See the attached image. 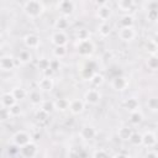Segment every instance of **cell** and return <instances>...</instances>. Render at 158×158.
Instances as JSON below:
<instances>
[{
  "label": "cell",
  "instance_id": "13",
  "mask_svg": "<svg viewBox=\"0 0 158 158\" xmlns=\"http://www.w3.org/2000/svg\"><path fill=\"white\" fill-rule=\"evenodd\" d=\"M79 135H80V137H81L84 141H91V139H94V138L98 136V131H96V128H95L94 126H91V125H85V126L81 127Z\"/></svg>",
  "mask_w": 158,
  "mask_h": 158
},
{
  "label": "cell",
  "instance_id": "41",
  "mask_svg": "<svg viewBox=\"0 0 158 158\" xmlns=\"http://www.w3.org/2000/svg\"><path fill=\"white\" fill-rule=\"evenodd\" d=\"M10 117H11L10 110H9L7 107L1 106V109H0V118H1V121H6V120H9Z\"/></svg>",
  "mask_w": 158,
  "mask_h": 158
},
{
  "label": "cell",
  "instance_id": "32",
  "mask_svg": "<svg viewBox=\"0 0 158 158\" xmlns=\"http://www.w3.org/2000/svg\"><path fill=\"white\" fill-rule=\"evenodd\" d=\"M142 121H143V114H142L139 110L130 114V122H131V125L137 126V125H139Z\"/></svg>",
  "mask_w": 158,
  "mask_h": 158
},
{
  "label": "cell",
  "instance_id": "46",
  "mask_svg": "<svg viewBox=\"0 0 158 158\" xmlns=\"http://www.w3.org/2000/svg\"><path fill=\"white\" fill-rule=\"evenodd\" d=\"M112 158H130L126 153H117V154H115Z\"/></svg>",
  "mask_w": 158,
  "mask_h": 158
},
{
  "label": "cell",
  "instance_id": "29",
  "mask_svg": "<svg viewBox=\"0 0 158 158\" xmlns=\"http://www.w3.org/2000/svg\"><path fill=\"white\" fill-rule=\"evenodd\" d=\"M146 65H147L148 69H151L153 72H157L158 70V54L149 56L146 60Z\"/></svg>",
  "mask_w": 158,
  "mask_h": 158
},
{
  "label": "cell",
  "instance_id": "5",
  "mask_svg": "<svg viewBox=\"0 0 158 158\" xmlns=\"http://www.w3.org/2000/svg\"><path fill=\"white\" fill-rule=\"evenodd\" d=\"M57 9L59 10L60 16L69 17L70 15H73V12L75 10V2L72 0H62L57 4Z\"/></svg>",
  "mask_w": 158,
  "mask_h": 158
},
{
  "label": "cell",
  "instance_id": "11",
  "mask_svg": "<svg viewBox=\"0 0 158 158\" xmlns=\"http://www.w3.org/2000/svg\"><path fill=\"white\" fill-rule=\"evenodd\" d=\"M147 5V20L149 22H158V1H149Z\"/></svg>",
  "mask_w": 158,
  "mask_h": 158
},
{
  "label": "cell",
  "instance_id": "10",
  "mask_svg": "<svg viewBox=\"0 0 158 158\" xmlns=\"http://www.w3.org/2000/svg\"><path fill=\"white\" fill-rule=\"evenodd\" d=\"M51 43L54 46V47H58V46H67V42H68V36L65 33V31H54L52 35H51Z\"/></svg>",
  "mask_w": 158,
  "mask_h": 158
},
{
  "label": "cell",
  "instance_id": "16",
  "mask_svg": "<svg viewBox=\"0 0 158 158\" xmlns=\"http://www.w3.org/2000/svg\"><path fill=\"white\" fill-rule=\"evenodd\" d=\"M84 109H85L84 100H81V99H73V100H70V102H69V111L73 115L81 114L84 111Z\"/></svg>",
  "mask_w": 158,
  "mask_h": 158
},
{
  "label": "cell",
  "instance_id": "4",
  "mask_svg": "<svg viewBox=\"0 0 158 158\" xmlns=\"http://www.w3.org/2000/svg\"><path fill=\"white\" fill-rule=\"evenodd\" d=\"M30 142H32L31 141V135L28 132L23 131V130L15 132L14 136H12V144H15L17 148H21V147L26 146Z\"/></svg>",
  "mask_w": 158,
  "mask_h": 158
},
{
  "label": "cell",
  "instance_id": "23",
  "mask_svg": "<svg viewBox=\"0 0 158 158\" xmlns=\"http://www.w3.org/2000/svg\"><path fill=\"white\" fill-rule=\"evenodd\" d=\"M132 133H133V131H132V128L128 127V126H121V127L118 128V131H117V136H118V138L122 139V141H130Z\"/></svg>",
  "mask_w": 158,
  "mask_h": 158
},
{
  "label": "cell",
  "instance_id": "2",
  "mask_svg": "<svg viewBox=\"0 0 158 158\" xmlns=\"http://www.w3.org/2000/svg\"><path fill=\"white\" fill-rule=\"evenodd\" d=\"M84 102L85 105H90V106H95L100 102L101 100V93L99 91V89H95V88H91L89 90L85 91L84 94Z\"/></svg>",
  "mask_w": 158,
  "mask_h": 158
},
{
  "label": "cell",
  "instance_id": "22",
  "mask_svg": "<svg viewBox=\"0 0 158 158\" xmlns=\"http://www.w3.org/2000/svg\"><path fill=\"white\" fill-rule=\"evenodd\" d=\"M69 27V19L65 16H59L54 21V28L56 31H64Z\"/></svg>",
  "mask_w": 158,
  "mask_h": 158
},
{
  "label": "cell",
  "instance_id": "35",
  "mask_svg": "<svg viewBox=\"0 0 158 158\" xmlns=\"http://www.w3.org/2000/svg\"><path fill=\"white\" fill-rule=\"evenodd\" d=\"M49 63H51V59H48V58H46V57H41V58H38V60H37V68L43 73L44 70L49 69Z\"/></svg>",
  "mask_w": 158,
  "mask_h": 158
},
{
  "label": "cell",
  "instance_id": "25",
  "mask_svg": "<svg viewBox=\"0 0 158 158\" xmlns=\"http://www.w3.org/2000/svg\"><path fill=\"white\" fill-rule=\"evenodd\" d=\"M11 93H12V95L15 96V99H16L17 101H21V100H23V99H26V98L28 96V91H27L26 89L21 88V86L14 88V89L11 90Z\"/></svg>",
  "mask_w": 158,
  "mask_h": 158
},
{
  "label": "cell",
  "instance_id": "8",
  "mask_svg": "<svg viewBox=\"0 0 158 158\" xmlns=\"http://www.w3.org/2000/svg\"><path fill=\"white\" fill-rule=\"evenodd\" d=\"M16 59L11 54H4L0 58V69L2 72H10L16 67Z\"/></svg>",
  "mask_w": 158,
  "mask_h": 158
},
{
  "label": "cell",
  "instance_id": "30",
  "mask_svg": "<svg viewBox=\"0 0 158 158\" xmlns=\"http://www.w3.org/2000/svg\"><path fill=\"white\" fill-rule=\"evenodd\" d=\"M133 25H135L133 16H131L128 14L123 15L120 19V28H123V27H133Z\"/></svg>",
  "mask_w": 158,
  "mask_h": 158
},
{
  "label": "cell",
  "instance_id": "45",
  "mask_svg": "<svg viewBox=\"0 0 158 158\" xmlns=\"http://www.w3.org/2000/svg\"><path fill=\"white\" fill-rule=\"evenodd\" d=\"M151 40H152V42L158 47V31H157V32H154V35H153V37H152Z\"/></svg>",
  "mask_w": 158,
  "mask_h": 158
},
{
  "label": "cell",
  "instance_id": "9",
  "mask_svg": "<svg viewBox=\"0 0 158 158\" xmlns=\"http://www.w3.org/2000/svg\"><path fill=\"white\" fill-rule=\"evenodd\" d=\"M128 85H130V80L125 75H117L111 81V86L116 91H123L128 88Z\"/></svg>",
  "mask_w": 158,
  "mask_h": 158
},
{
  "label": "cell",
  "instance_id": "19",
  "mask_svg": "<svg viewBox=\"0 0 158 158\" xmlns=\"http://www.w3.org/2000/svg\"><path fill=\"white\" fill-rule=\"evenodd\" d=\"M123 106L125 109L131 114V112H135V111H138L139 110V101L137 98L135 96H131V98H127L123 102Z\"/></svg>",
  "mask_w": 158,
  "mask_h": 158
},
{
  "label": "cell",
  "instance_id": "12",
  "mask_svg": "<svg viewBox=\"0 0 158 158\" xmlns=\"http://www.w3.org/2000/svg\"><path fill=\"white\" fill-rule=\"evenodd\" d=\"M118 38L123 42H131L136 38V30L135 27H123V28H120L118 32Z\"/></svg>",
  "mask_w": 158,
  "mask_h": 158
},
{
  "label": "cell",
  "instance_id": "34",
  "mask_svg": "<svg viewBox=\"0 0 158 158\" xmlns=\"http://www.w3.org/2000/svg\"><path fill=\"white\" fill-rule=\"evenodd\" d=\"M147 107L152 112H158V96H151L147 99Z\"/></svg>",
  "mask_w": 158,
  "mask_h": 158
},
{
  "label": "cell",
  "instance_id": "7",
  "mask_svg": "<svg viewBox=\"0 0 158 158\" xmlns=\"http://www.w3.org/2000/svg\"><path fill=\"white\" fill-rule=\"evenodd\" d=\"M23 44L26 49H38L41 46V40L36 33H27L23 37Z\"/></svg>",
  "mask_w": 158,
  "mask_h": 158
},
{
  "label": "cell",
  "instance_id": "18",
  "mask_svg": "<svg viewBox=\"0 0 158 158\" xmlns=\"http://www.w3.org/2000/svg\"><path fill=\"white\" fill-rule=\"evenodd\" d=\"M54 86V81L52 78H47V77H42L38 83H37V89H40L41 91H44V93H48L53 89Z\"/></svg>",
  "mask_w": 158,
  "mask_h": 158
},
{
  "label": "cell",
  "instance_id": "39",
  "mask_svg": "<svg viewBox=\"0 0 158 158\" xmlns=\"http://www.w3.org/2000/svg\"><path fill=\"white\" fill-rule=\"evenodd\" d=\"M146 51L149 53V56H153V54H158V47L152 42V40L147 41L146 43Z\"/></svg>",
  "mask_w": 158,
  "mask_h": 158
},
{
  "label": "cell",
  "instance_id": "3",
  "mask_svg": "<svg viewBox=\"0 0 158 158\" xmlns=\"http://www.w3.org/2000/svg\"><path fill=\"white\" fill-rule=\"evenodd\" d=\"M77 51L79 53V56L81 57H89L94 53L95 51V44L91 40L88 41H83V42H77Z\"/></svg>",
  "mask_w": 158,
  "mask_h": 158
},
{
  "label": "cell",
  "instance_id": "21",
  "mask_svg": "<svg viewBox=\"0 0 158 158\" xmlns=\"http://www.w3.org/2000/svg\"><path fill=\"white\" fill-rule=\"evenodd\" d=\"M116 5H117V7L122 11V12H130V11H132V9L135 7V1L133 0H118L117 2H116Z\"/></svg>",
  "mask_w": 158,
  "mask_h": 158
},
{
  "label": "cell",
  "instance_id": "24",
  "mask_svg": "<svg viewBox=\"0 0 158 158\" xmlns=\"http://www.w3.org/2000/svg\"><path fill=\"white\" fill-rule=\"evenodd\" d=\"M89 80H90V84L93 85V88L98 89V88H100V86L104 84L105 78H104V75L100 74V73H94V74L89 78Z\"/></svg>",
  "mask_w": 158,
  "mask_h": 158
},
{
  "label": "cell",
  "instance_id": "17",
  "mask_svg": "<svg viewBox=\"0 0 158 158\" xmlns=\"http://www.w3.org/2000/svg\"><path fill=\"white\" fill-rule=\"evenodd\" d=\"M20 153H21V156L23 158H32L37 153V144L33 143V142H30L26 146L20 148Z\"/></svg>",
  "mask_w": 158,
  "mask_h": 158
},
{
  "label": "cell",
  "instance_id": "27",
  "mask_svg": "<svg viewBox=\"0 0 158 158\" xmlns=\"http://www.w3.org/2000/svg\"><path fill=\"white\" fill-rule=\"evenodd\" d=\"M17 60L20 63H22V64L30 63L32 60V54H31L30 49H22V51H20V53L17 56Z\"/></svg>",
  "mask_w": 158,
  "mask_h": 158
},
{
  "label": "cell",
  "instance_id": "37",
  "mask_svg": "<svg viewBox=\"0 0 158 158\" xmlns=\"http://www.w3.org/2000/svg\"><path fill=\"white\" fill-rule=\"evenodd\" d=\"M128 142H130L132 146H136V147H137V146H142V135L138 133V132H133Z\"/></svg>",
  "mask_w": 158,
  "mask_h": 158
},
{
  "label": "cell",
  "instance_id": "33",
  "mask_svg": "<svg viewBox=\"0 0 158 158\" xmlns=\"http://www.w3.org/2000/svg\"><path fill=\"white\" fill-rule=\"evenodd\" d=\"M75 37H77V41H78V42L88 41V40H90V32H89V30H86V28H79V30L75 32Z\"/></svg>",
  "mask_w": 158,
  "mask_h": 158
},
{
  "label": "cell",
  "instance_id": "42",
  "mask_svg": "<svg viewBox=\"0 0 158 158\" xmlns=\"http://www.w3.org/2000/svg\"><path fill=\"white\" fill-rule=\"evenodd\" d=\"M93 158H110V157L105 149H96L93 154Z\"/></svg>",
  "mask_w": 158,
  "mask_h": 158
},
{
  "label": "cell",
  "instance_id": "44",
  "mask_svg": "<svg viewBox=\"0 0 158 158\" xmlns=\"http://www.w3.org/2000/svg\"><path fill=\"white\" fill-rule=\"evenodd\" d=\"M144 158H158V153L156 151H148Z\"/></svg>",
  "mask_w": 158,
  "mask_h": 158
},
{
  "label": "cell",
  "instance_id": "14",
  "mask_svg": "<svg viewBox=\"0 0 158 158\" xmlns=\"http://www.w3.org/2000/svg\"><path fill=\"white\" fill-rule=\"evenodd\" d=\"M30 104L32 106H41L43 102V98H42V93L40 89H33L31 91H28V96H27Z\"/></svg>",
  "mask_w": 158,
  "mask_h": 158
},
{
  "label": "cell",
  "instance_id": "6",
  "mask_svg": "<svg viewBox=\"0 0 158 158\" xmlns=\"http://www.w3.org/2000/svg\"><path fill=\"white\" fill-rule=\"evenodd\" d=\"M112 16V10L107 2H102L101 5L98 6L96 9V17L101 22H109V20Z\"/></svg>",
  "mask_w": 158,
  "mask_h": 158
},
{
  "label": "cell",
  "instance_id": "26",
  "mask_svg": "<svg viewBox=\"0 0 158 158\" xmlns=\"http://www.w3.org/2000/svg\"><path fill=\"white\" fill-rule=\"evenodd\" d=\"M111 30H112V27H111V25H110L109 22H101V23L99 25V27H98V33H99L101 37L105 38V37L110 36Z\"/></svg>",
  "mask_w": 158,
  "mask_h": 158
},
{
  "label": "cell",
  "instance_id": "28",
  "mask_svg": "<svg viewBox=\"0 0 158 158\" xmlns=\"http://www.w3.org/2000/svg\"><path fill=\"white\" fill-rule=\"evenodd\" d=\"M69 100L68 99H64V98H60V99H57L54 100V106H56V110L58 111H65V110H69Z\"/></svg>",
  "mask_w": 158,
  "mask_h": 158
},
{
  "label": "cell",
  "instance_id": "36",
  "mask_svg": "<svg viewBox=\"0 0 158 158\" xmlns=\"http://www.w3.org/2000/svg\"><path fill=\"white\" fill-rule=\"evenodd\" d=\"M40 109H42L43 111H46V112L51 114L53 110H56L54 101H52V100H43V102H42V105L40 106Z\"/></svg>",
  "mask_w": 158,
  "mask_h": 158
},
{
  "label": "cell",
  "instance_id": "31",
  "mask_svg": "<svg viewBox=\"0 0 158 158\" xmlns=\"http://www.w3.org/2000/svg\"><path fill=\"white\" fill-rule=\"evenodd\" d=\"M52 53H53V57H54V58H57V59L60 60V59L64 58V57L67 56V53H68L67 46H58V47H54L53 51H52Z\"/></svg>",
  "mask_w": 158,
  "mask_h": 158
},
{
  "label": "cell",
  "instance_id": "15",
  "mask_svg": "<svg viewBox=\"0 0 158 158\" xmlns=\"http://www.w3.org/2000/svg\"><path fill=\"white\" fill-rule=\"evenodd\" d=\"M157 143H158V139L153 132L147 131L142 135V146H144L147 148H153L154 146H157Z\"/></svg>",
  "mask_w": 158,
  "mask_h": 158
},
{
  "label": "cell",
  "instance_id": "20",
  "mask_svg": "<svg viewBox=\"0 0 158 158\" xmlns=\"http://www.w3.org/2000/svg\"><path fill=\"white\" fill-rule=\"evenodd\" d=\"M15 104H17V100L15 99V96L12 95L11 91L2 93V95H1V106L10 109V107L14 106Z\"/></svg>",
  "mask_w": 158,
  "mask_h": 158
},
{
  "label": "cell",
  "instance_id": "38",
  "mask_svg": "<svg viewBox=\"0 0 158 158\" xmlns=\"http://www.w3.org/2000/svg\"><path fill=\"white\" fill-rule=\"evenodd\" d=\"M35 117H36L37 121H40V122H44V121L48 120L49 114L46 112V111H43L42 109H38V110L36 111V114H35Z\"/></svg>",
  "mask_w": 158,
  "mask_h": 158
},
{
  "label": "cell",
  "instance_id": "1",
  "mask_svg": "<svg viewBox=\"0 0 158 158\" xmlns=\"http://www.w3.org/2000/svg\"><path fill=\"white\" fill-rule=\"evenodd\" d=\"M23 12L28 19H38L44 12V5L40 0H30L23 4Z\"/></svg>",
  "mask_w": 158,
  "mask_h": 158
},
{
  "label": "cell",
  "instance_id": "43",
  "mask_svg": "<svg viewBox=\"0 0 158 158\" xmlns=\"http://www.w3.org/2000/svg\"><path fill=\"white\" fill-rule=\"evenodd\" d=\"M49 68L56 73L59 68H60V60L59 59H57V58H53V59H51V63H49Z\"/></svg>",
  "mask_w": 158,
  "mask_h": 158
},
{
  "label": "cell",
  "instance_id": "40",
  "mask_svg": "<svg viewBox=\"0 0 158 158\" xmlns=\"http://www.w3.org/2000/svg\"><path fill=\"white\" fill-rule=\"evenodd\" d=\"M9 110H10L11 117H17V116H20V115L22 114V110H21V106H20V104H19V102H17V104H15L14 106H11Z\"/></svg>",
  "mask_w": 158,
  "mask_h": 158
}]
</instances>
